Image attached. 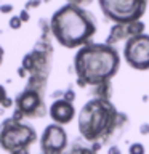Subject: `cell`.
I'll list each match as a JSON object with an SVG mask.
<instances>
[{"instance_id": "6da1fadb", "label": "cell", "mask_w": 149, "mask_h": 154, "mask_svg": "<svg viewBox=\"0 0 149 154\" xmlns=\"http://www.w3.org/2000/svg\"><path fill=\"white\" fill-rule=\"evenodd\" d=\"M128 125L127 114L119 112L111 100L91 98L79 112V132L82 140L91 143L112 141Z\"/></svg>"}, {"instance_id": "7a4b0ae2", "label": "cell", "mask_w": 149, "mask_h": 154, "mask_svg": "<svg viewBox=\"0 0 149 154\" xmlns=\"http://www.w3.org/2000/svg\"><path fill=\"white\" fill-rule=\"evenodd\" d=\"M50 29L53 37L66 48H77L90 43L96 34V19L90 11L72 3L58 8L51 16Z\"/></svg>"}, {"instance_id": "3957f363", "label": "cell", "mask_w": 149, "mask_h": 154, "mask_svg": "<svg viewBox=\"0 0 149 154\" xmlns=\"http://www.w3.org/2000/svg\"><path fill=\"white\" fill-rule=\"evenodd\" d=\"M120 67V56L115 47L108 43H87L77 51L74 58V71L77 79L87 85L96 87L117 74Z\"/></svg>"}, {"instance_id": "277c9868", "label": "cell", "mask_w": 149, "mask_h": 154, "mask_svg": "<svg viewBox=\"0 0 149 154\" xmlns=\"http://www.w3.org/2000/svg\"><path fill=\"white\" fill-rule=\"evenodd\" d=\"M42 29L40 38L35 42L32 51H29L27 55H24L21 67L26 69L29 77H38V79H47L50 75L51 71V61H53V47L50 40V24L45 19L38 21Z\"/></svg>"}, {"instance_id": "5b68a950", "label": "cell", "mask_w": 149, "mask_h": 154, "mask_svg": "<svg viewBox=\"0 0 149 154\" xmlns=\"http://www.w3.org/2000/svg\"><path fill=\"white\" fill-rule=\"evenodd\" d=\"M37 141L35 128L13 117L0 124V148L10 154L29 149Z\"/></svg>"}, {"instance_id": "8992f818", "label": "cell", "mask_w": 149, "mask_h": 154, "mask_svg": "<svg viewBox=\"0 0 149 154\" xmlns=\"http://www.w3.org/2000/svg\"><path fill=\"white\" fill-rule=\"evenodd\" d=\"M98 3L104 16L115 24L141 21L147 8V0H98Z\"/></svg>"}, {"instance_id": "52a82bcc", "label": "cell", "mask_w": 149, "mask_h": 154, "mask_svg": "<svg viewBox=\"0 0 149 154\" xmlns=\"http://www.w3.org/2000/svg\"><path fill=\"white\" fill-rule=\"evenodd\" d=\"M14 114L13 119L21 120L23 117L40 119L47 116V104H45V91H37L31 88H24L14 100Z\"/></svg>"}, {"instance_id": "ba28073f", "label": "cell", "mask_w": 149, "mask_h": 154, "mask_svg": "<svg viewBox=\"0 0 149 154\" xmlns=\"http://www.w3.org/2000/svg\"><path fill=\"white\" fill-rule=\"evenodd\" d=\"M123 60L133 69L147 71L149 69V35L141 34V35H135L128 38L123 47Z\"/></svg>"}, {"instance_id": "9c48e42d", "label": "cell", "mask_w": 149, "mask_h": 154, "mask_svg": "<svg viewBox=\"0 0 149 154\" xmlns=\"http://www.w3.org/2000/svg\"><path fill=\"white\" fill-rule=\"evenodd\" d=\"M67 133L62 125L50 124L47 125L40 137L42 154H62L67 148Z\"/></svg>"}, {"instance_id": "30bf717a", "label": "cell", "mask_w": 149, "mask_h": 154, "mask_svg": "<svg viewBox=\"0 0 149 154\" xmlns=\"http://www.w3.org/2000/svg\"><path fill=\"white\" fill-rule=\"evenodd\" d=\"M141 34H144V24L141 21L130 23V24H115V26L111 27V32L104 43L114 47L120 40L127 42L128 38H132L135 35H141Z\"/></svg>"}, {"instance_id": "8fae6325", "label": "cell", "mask_w": 149, "mask_h": 154, "mask_svg": "<svg viewBox=\"0 0 149 154\" xmlns=\"http://www.w3.org/2000/svg\"><path fill=\"white\" fill-rule=\"evenodd\" d=\"M48 114L53 120V124L58 125H67L72 122V119L75 117V108L74 104L69 103L66 100H55L48 109Z\"/></svg>"}, {"instance_id": "7c38bea8", "label": "cell", "mask_w": 149, "mask_h": 154, "mask_svg": "<svg viewBox=\"0 0 149 154\" xmlns=\"http://www.w3.org/2000/svg\"><path fill=\"white\" fill-rule=\"evenodd\" d=\"M91 95H93L95 98L111 100V95H112V85H111V82H104V84H99V85L93 87Z\"/></svg>"}, {"instance_id": "4fadbf2b", "label": "cell", "mask_w": 149, "mask_h": 154, "mask_svg": "<svg viewBox=\"0 0 149 154\" xmlns=\"http://www.w3.org/2000/svg\"><path fill=\"white\" fill-rule=\"evenodd\" d=\"M62 154H98V152H95L93 149H91V146H87L85 143L80 141V140H75V143Z\"/></svg>"}, {"instance_id": "5bb4252c", "label": "cell", "mask_w": 149, "mask_h": 154, "mask_svg": "<svg viewBox=\"0 0 149 154\" xmlns=\"http://www.w3.org/2000/svg\"><path fill=\"white\" fill-rule=\"evenodd\" d=\"M128 154H146V148L141 143H132L128 148Z\"/></svg>"}, {"instance_id": "9a60e30c", "label": "cell", "mask_w": 149, "mask_h": 154, "mask_svg": "<svg viewBox=\"0 0 149 154\" xmlns=\"http://www.w3.org/2000/svg\"><path fill=\"white\" fill-rule=\"evenodd\" d=\"M10 27L13 29V31H16V29H19L23 26V21L21 19H19V16H13L11 19H10V24H8Z\"/></svg>"}, {"instance_id": "2e32d148", "label": "cell", "mask_w": 149, "mask_h": 154, "mask_svg": "<svg viewBox=\"0 0 149 154\" xmlns=\"http://www.w3.org/2000/svg\"><path fill=\"white\" fill-rule=\"evenodd\" d=\"M62 95H64V98H62V100L69 101V103H74V100H75V93H74V90H66Z\"/></svg>"}, {"instance_id": "e0dca14e", "label": "cell", "mask_w": 149, "mask_h": 154, "mask_svg": "<svg viewBox=\"0 0 149 154\" xmlns=\"http://www.w3.org/2000/svg\"><path fill=\"white\" fill-rule=\"evenodd\" d=\"M93 0H67V3L77 5V7H84V5H90Z\"/></svg>"}, {"instance_id": "ac0fdd59", "label": "cell", "mask_w": 149, "mask_h": 154, "mask_svg": "<svg viewBox=\"0 0 149 154\" xmlns=\"http://www.w3.org/2000/svg\"><path fill=\"white\" fill-rule=\"evenodd\" d=\"M11 11H13V5H10V3L0 5V13H3V14H8V13H11Z\"/></svg>"}, {"instance_id": "d6986e66", "label": "cell", "mask_w": 149, "mask_h": 154, "mask_svg": "<svg viewBox=\"0 0 149 154\" xmlns=\"http://www.w3.org/2000/svg\"><path fill=\"white\" fill-rule=\"evenodd\" d=\"M40 3H42V0H27V2H26V10H29V8H37Z\"/></svg>"}, {"instance_id": "ffe728a7", "label": "cell", "mask_w": 149, "mask_h": 154, "mask_svg": "<svg viewBox=\"0 0 149 154\" xmlns=\"http://www.w3.org/2000/svg\"><path fill=\"white\" fill-rule=\"evenodd\" d=\"M108 154H122V149H120L117 144H111L108 148Z\"/></svg>"}, {"instance_id": "44dd1931", "label": "cell", "mask_w": 149, "mask_h": 154, "mask_svg": "<svg viewBox=\"0 0 149 154\" xmlns=\"http://www.w3.org/2000/svg\"><path fill=\"white\" fill-rule=\"evenodd\" d=\"M7 98H8V96H7V90H5L3 85H0V106H2V103H3Z\"/></svg>"}, {"instance_id": "7402d4cb", "label": "cell", "mask_w": 149, "mask_h": 154, "mask_svg": "<svg viewBox=\"0 0 149 154\" xmlns=\"http://www.w3.org/2000/svg\"><path fill=\"white\" fill-rule=\"evenodd\" d=\"M139 133L141 135H149V124H141V127H139Z\"/></svg>"}, {"instance_id": "603a6c76", "label": "cell", "mask_w": 149, "mask_h": 154, "mask_svg": "<svg viewBox=\"0 0 149 154\" xmlns=\"http://www.w3.org/2000/svg\"><path fill=\"white\" fill-rule=\"evenodd\" d=\"M19 19H21L23 23H27V21H29V13H27V10H23L21 14H19Z\"/></svg>"}, {"instance_id": "cb8c5ba5", "label": "cell", "mask_w": 149, "mask_h": 154, "mask_svg": "<svg viewBox=\"0 0 149 154\" xmlns=\"http://www.w3.org/2000/svg\"><path fill=\"white\" fill-rule=\"evenodd\" d=\"M11 106H13V100H10V98H7V100H5L3 103H2V108H3V109L11 108Z\"/></svg>"}, {"instance_id": "d4e9b609", "label": "cell", "mask_w": 149, "mask_h": 154, "mask_svg": "<svg viewBox=\"0 0 149 154\" xmlns=\"http://www.w3.org/2000/svg\"><path fill=\"white\" fill-rule=\"evenodd\" d=\"M18 75H19V77H26V75H27L26 69H24V67H19V69H18Z\"/></svg>"}, {"instance_id": "484cf974", "label": "cell", "mask_w": 149, "mask_h": 154, "mask_svg": "<svg viewBox=\"0 0 149 154\" xmlns=\"http://www.w3.org/2000/svg\"><path fill=\"white\" fill-rule=\"evenodd\" d=\"M3 56H5V51H3L2 45H0V64H2V63H3Z\"/></svg>"}, {"instance_id": "4316f807", "label": "cell", "mask_w": 149, "mask_h": 154, "mask_svg": "<svg viewBox=\"0 0 149 154\" xmlns=\"http://www.w3.org/2000/svg\"><path fill=\"white\" fill-rule=\"evenodd\" d=\"M14 154H29V149H23V151H18V152H14Z\"/></svg>"}]
</instances>
